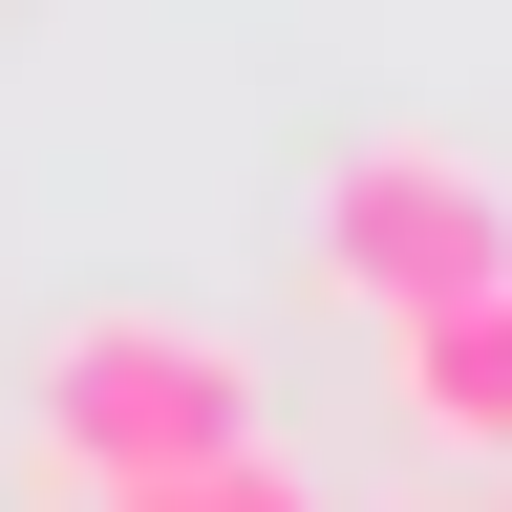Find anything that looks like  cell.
Wrapping results in <instances>:
<instances>
[{
    "instance_id": "obj_1",
    "label": "cell",
    "mask_w": 512,
    "mask_h": 512,
    "mask_svg": "<svg viewBox=\"0 0 512 512\" xmlns=\"http://www.w3.org/2000/svg\"><path fill=\"white\" fill-rule=\"evenodd\" d=\"M43 491H128V470H192V448H235L256 427V342L235 320H192V299H86L43 342Z\"/></svg>"
},
{
    "instance_id": "obj_2",
    "label": "cell",
    "mask_w": 512,
    "mask_h": 512,
    "mask_svg": "<svg viewBox=\"0 0 512 512\" xmlns=\"http://www.w3.org/2000/svg\"><path fill=\"white\" fill-rule=\"evenodd\" d=\"M491 256H512V171H470L448 128H363V150L299 192V278H320V299H363V320H406V299H448V278H491Z\"/></svg>"
},
{
    "instance_id": "obj_3",
    "label": "cell",
    "mask_w": 512,
    "mask_h": 512,
    "mask_svg": "<svg viewBox=\"0 0 512 512\" xmlns=\"http://www.w3.org/2000/svg\"><path fill=\"white\" fill-rule=\"evenodd\" d=\"M384 406H406L427 448H470V470H512V256L384 320Z\"/></svg>"
},
{
    "instance_id": "obj_4",
    "label": "cell",
    "mask_w": 512,
    "mask_h": 512,
    "mask_svg": "<svg viewBox=\"0 0 512 512\" xmlns=\"http://www.w3.org/2000/svg\"><path fill=\"white\" fill-rule=\"evenodd\" d=\"M86 512H320V491L235 427V448H192V470H128V491H86Z\"/></svg>"
}]
</instances>
